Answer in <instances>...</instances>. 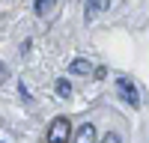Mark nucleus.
Segmentation results:
<instances>
[{
    "mask_svg": "<svg viewBox=\"0 0 149 143\" xmlns=\"http://www.w3.org/2000/svg\"><path fill=\"white\" fill-rule=\"evenodd\" d=\"M107 9V0H86V21L95 18V12H104Z\"/></svg>",
    "mask_w": 149,
    "mask_h": 143,
    "instance_id": "obj_5",
    "label": "nucleus"
},
{
    "mask_svg": "<svg viewBox=\"0 0 149 143\" xmlns=\"http://www.w3.org/2000/svg\"><path fill=\"white\" fill-rule=\"evenodd\" d=\"M116 90H119V95H122L131 107H140V92H137V87H134L131 78H116Z\"/></svg>",
    "mask_w": 149,
    "mask_h": 143,
    "instance_id": "obj_2",
    "label": "nucleus"
},
{
    "mask_svg": "<svg viewBox=\"0 0 149 143\" xmlns=\"http://www.w3.org/2000/svg\"><path fill=\"white\" fill-rule=\"evenodd\" d=\"M72 140V122L66 116H57L48 128V143H69Z\"/></svg>",
    "mask_w": 149,
    "mask_h": 143,
    "instance_id": "obj_1",
    "label": "nucleus"
},
{
    "mask_svg": "<svg viewBox=\"0 0 149 143\" xmlns=\"http://www.w3.org/2000/svg\"><path fill=\"white\" fill-rule=\"evenodd\" d=\"M54 6V0H36V15H48Z\"/></svg>",
    "mask_w": 149,
    "mask_h": 143,
    "instance_id": "obj_7",
    "label": "nucleus"
},
{
    "mask_svg": "<svg viewBox=\"0 0 149 143\" xmlns=\"http://www.w3.org/2000/svg\"><path fill=\"white\" fill-rule=\"evenodd\" d=\"M57 95H60V99H69V95H72V83L63 78V81H57Z\"/></svg>",
    "mask_w": 149,
    "mask_h": 143,
    "instance_id": "obj_6",
    "label": "nucleus"
},
{
    "mask_svg": "<svg viewBox=\"0 0 149 143\" xmlns=\"http://www.w3.org/2000/svg\"><path fill=\"white\" fill-rule=\"evenodd\" d=\"M72 143H95V125L93 122H84L78 131H74V140Z\"/></svg>",
    "mask_w": 149,
    "mask_h": 143,
    "instance_id": "obj_3",
    "label": "nucleus"
},
{
    "mask_svg": "<svg viewBox=\"0 0 149 143\" xmlns=\"http://www.w3.org/2000/svg\"><path fill=\"white\" fill-rule=\"evenodd\" d=\"M102 143H122V140H119V134H113V131H110V134L102 137Z\"/></svg>",
    "mask_w": 149,
    "mask_h": 143,
    "instance_id": "obj_8",
    "label": "nucleus"
},
{
    "mask_svg": "<svg viewBox=\"0 0 149 143\" xmlns=\"http://www.w3.org/2000/svg\"><path fill=\"white\" fill-rule=\"evenodd\" d=\"M69 72L72 75H93V63H86V60H72Z\"/></svg>",
    "mask_w": 149,
    "mask_h": 143,
    "instance_id": "obj_4",
    "label": "nucleus"
}]
</instances>
